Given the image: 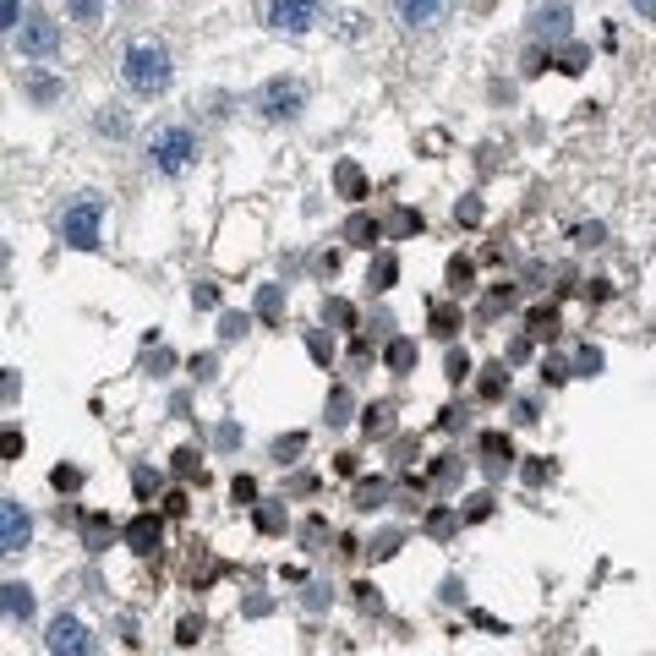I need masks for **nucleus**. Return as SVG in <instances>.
I'll return each mask as SVG.
<instances>
[{
	"label": "nucleus",
	"mask_w": 656,
	"mask_h": 656,
	"mask_svg": "<svg viewBox=\"0 0 656 656\" xmlns=\"http://www.w3.org/2000/svg\"><path fill=\"white\" fill-rule=\"evenodd\" d=\"M120 77H126V88H131L137 99H159V93L170 88V77H175L170 49L153 44V38H137V44L120 55Z\"/></svg>",
	"instance_id": "1"
},
{
	"label": "nucleus",
	"mask_w": 656,
	"mask_h": 656,
	"mask_svg": "<svg viewBox=\"0 0 656 656\" xmlns=\"http://www.w3.org/2000/svg\"><path fill=\"white\" fill-rule=\"evenodd\" d=\"M55 230H60V241L66 246H77V252H93L99 246V230H104V197H77V203H66L60 208V219H55Z\"/></svg>",
	"instance_id": "2"
},
{
	"label": "nucleus",
	"mask_w": 656,
	"mask_h": 656,
	"mask_svg": "<svg viewBox=\"0 0 656 656\" xmlns=\"http://www.w3.org/2000/svg\"><path fill=\"white\" fill-rule=\"evenodd\" d=\"M148 159H153L159 175H186V170L197 164V137H192L186 126H164V131H153Z\"/></svg>",
	"instance_id": "3"
},
{
	"label": "nucleus",
	"mask_w": 656,
	"mask_h": 656,
	"mask_svg": "<svg viewBox=\"0 0 656 656\" xmlns=\"http://www.w3.org/2000/svg\"><path fill=\"white\" fill-rule=\"evenodd\" d=\"M257 109H263L268 120H296V115L307 109V82H301V77H268V82L257 88Z\"/></svg>",
	"instance_id": "4"
},
{
	"label": "nucleus",
	"mask_w": 656,
	"mask_h": 656,
	"mask_svg": "<svg viewBox=\"0 0 656 656\" xmlns=\"http://www.w3.org/2000/svg\"><path fill=\"white\" fill-rule=\"evenodd\" d=\"M44 651H49V656H93V635H88V624H82V619L55 613V619H49V630H44Z\"/></svg>",
	"instance_id": "5"
},
{
	"label": "nucleus",
	"mask_w": 656,
	"mask_h": 656,
	"mask_svg": "<svg viewBox=\"0 0 656 656\" xmlns=\"http://www.w3.org/2000/svg\"><path fill=\"white\" fill-rule=\"evenodd\" d=\"M16 44H22L27 60H49V55L60 49V22H55V16H22Z\"/></svg>",
	"instance_id": "6"
},
{
	"label": "nucleus",
	"mask_w": 656,
	"mask_h": 656,
	"mask_svg": "<svg viewBox=\"0 0 656 656\" xmlns=\"http://www.w3.org/2000/svg\"><path fill=\"white\" fill-rule=\"evenodd\" d=\"M318 22V0H268V27L274 33H307Z\"/></svg>",
	"instance_id": "7"
},
{
	"label": "nucleus",
	"mask_w": 656,
	"mask_h": 656,
	"mask_svg": "<svg viewBox=\"0 0 656 656\" xmlns=\"http://www.w3.org/2000/svg\"><path fill=\"white\" fill-rule=\"evenodd\" d=\"M27 536H33L27 509H22L16 498H5V504H0V553H22V547H27Z\"/></svg>",
	"instance_id": "8"
},
{
	"label": "nucleus",
	"mask_w": 656,
	"mask_h": 656,
	"mask_svg": "<svg viewBox=\"0 0 656 656\" xmlns=\"http://www.w3.org/2000/svg\"><path fill=\"white\" fill-rule=\"evenodd\" d=\"M443 11H449V0H394V16L405 27H432V22H443Z\"/></svg>",
	"instance_id": "9"
},
{
	"label": "nucleus",
	"mask_w": 656,
	"mask_h": 656,
	"mask_svg": "<svg viewBox=\"0 0 656 656\" xmlns=\"http://www.w3.org/2000/svg\"><path fill=\"white\" fill-rule=\"evenodd\" d=\"M536 38H547V44H564L569 38V5H542L536 11Z\"/></svg>",
	"instance_id": "10"
},
{
	"label": "nucleus",
	"mask_w": 656,
	"mask_h": 656,
	"mask_svg": "<svg viewBox=\"0 0 656 656\" xmlns=\"http://www.w3.org/2000/svg\"><path fill=\"white\" fill-rule=\"evenodd\" d=\"M126 542H131V553H153V547H159V520H153V515H137V520L126 526Z\"/></svg>",
	"instance_id": "11"
},
{
	"label": "nucleus",
	"mask_w": 656,
	"mask_h": 656,
	"mask_svg": "<svg viewBox=\"0 0 656 656\" xmlns=\"http://www.w3.org/2000/svg\"><path fill=\"white\" fill-rule=\"evenodd\" d=\"M5 613H11L16 624H27V619H33V591L16 586V580H5Z\"/></svg>",
	"instance_id": "12"
},
{
	"label": "nucleus",
	"mask_w": 656,
	"mask_h": 656,
	"mask_svg": "<svg viewBox=\"0 0 656 656\" xmlns=\"http://www.w3.org/2000/svg\"><path fill=\"white\" fill-rule=\"evenodd\" d=\"M394 279H400V263H394V257H389V252H383V257H378V263H372V274H367V285H372V290H389V285H394Z\"/></svg>",
	"instance_id": "13"
},
{
	"label": "nucleus",
	"mask_w": 656,
	"mask_h": 656,
	"mask_svg": "<svg viewBox=\"0 0 656 656\" xmlns=\"http://www.w3.org/2000/svg\"><path fill=\"white\" fill-rule=\"evenodd\" d=\"M383 361H389V367H394V372H405V367H411V361H416V345H411V339H394V345H389V350H383Z\"/></svg>",
	"instance_id": "14"
},
{
	"label": "nucleus",
	"mask_w": 656,
	"mask_h": 656,
	"mask_svg": "<svg viewBox=\"0 0 656 656\" xmlns=\"http://www.w3.org/2000/svg\"><path fill=\"white\" fill-rule=\"evenodd\" d=\"M71 22H104V0H66Z\"/></svg>",
	"instance_id": "15"
},
{
	"label": "nucleus",
	"mask_w": 656,
	"mask_h": 656,
	"mask_svg": "<svg viewBox=\"0 0 656 656\" xmlns=\"http://www.w3.org/2000/svg\"><path fill=\"white\" fill-rule=\"evenodd\" d=\"M93 126H99L104 137H126V115H120V109H99V115H93Z\"/></svg>",
	"instance_id": "16"
},
{
	"label": "nucleus",
	"mask_w": 656,
	"mask_h": 656,
	"mask_svg": "<svg viewBox=\"0 0 656 656\" xmlns=\"http://www.w3.org/2000/svg\"><path fill=\"white\" fill-rule=\"evenodd\" d=\"M246 328H252V318H246V312H224V318H219V339H241Z\"/></svg>",
	"instance_id": "17"
},
{
	"label": "nucleus",
	"mask_w": 656,
	"mask_h": 656,
	"mask_svg": "<svg viewBox=\"0 0 656 656\" xmlns=\"http://www.w3.org/2000/svg\"><path fill=\"white\" fill-rule=\"evenodd\" d=\"M345 235H350L356 246H372V241H378V224H372V219H350V224H345Z\"/></svg>",
	"instance_id": "18"
},
{
	"label": "nucleus",
	"mask_w": 656,
	"mask_h": 656,
	"mask_svg": "<svg viewBox=\"0 0 656 656\" xmlns=\"http://www.w3.org/2000/svg\"><path fill=\"white\" fill-rule=\"evenodd\" d=\"M109 536H115V531H109V520H104V515H93V520H88V547H93V553H104V542H109Z\"/></svg>",
	"instance_id": "19"
},
{
	"label": "nucleus",
	"mask_w": 656,
	"mask_h": 656,
	"mask_svg": "<svg viewBox=\"0 0 656 656\" xmlns=\"http://www.w3.org/2000/svg\"><path fill=\"white\" fill-rule=\"evenodd\" d=\"M49 482H55L60 493H71V487H82V471H77V465H55V471H49Z\"/></svg>",
	"instance_id": "20"
},
{
	"label": "nucleus",
	"mask_w": 656,
	"mask_h": 656,
	"mask_svg": "<svg viewBox=\"0 0 656 656\" xmlns=\"http://www.w3.org/2000/svg\"><path fill=\"white\" fill-rule=\"evenodd\" d=\"M339 186H345V192H350V197H361V170H356V164H350V159H345V164H339Z\"/></svg>",
	"instance_id": "21"
},
{
	"label": "nucleus",
	"mask_w": 656,
	"mask_h": 656,
	"mask_svg": "<svg viewBox=\"0 0 656 656\" xmlns=\"http://www.w3.org/2000/svg\"><path fill=\"white\" fill-rule=\"evenodd\" d=\"M257 312H263V318H279V285H268V290L257 296Z\"/></svg>",
	"instance_id": "22"
},
{
	"label": "nucleus",
	"mask_w": 656,
	"mask_h": 656,
	"mask_svg": "<svg viewBox=\"0 0 656 656\" xmlns=\"http://www.w3.org/2000/svg\"><path fill=\"white\" fill-rule=\"evenodd\" d=\"M586 60H591V55H586L580 44H569V49H564V71H586Z\"/></svg>",
	"instance_id": "23"
},
{
	"label": "nucleus",
	"mask_w": 656,
	"mask_h": 656,
	"mask_svg": "<svg viewBox=\"0 0 656 656\" xmlns=\"http://www.w3.org/2000/svg\"><path fill=\"white\" fill-rule=\"evenodd\" d=\"M197 635H203V624H197V619H181V630H175V640H181V646H197Z\"/></svg>",
	"instance_id": "24"
},
{
	"label": "nucleus",
	"mask_w": 656,
	"mask_h": 656,
	"mask_svg": "<svg viewBox=\"0 0 656 656\" xmlns=\"http://www.w3.org/2000/svg\"><path fill=\"white\" fill-rule=\"evenodd\" d=\"M192 301H197V307H219V290H213V285H192Z\"/></svg>",
	"instance_id": "25"
},
{
	"label": "nucleus",
	"mask_w": 656,
	"mask_h": 656,
	"mask_svg": "<svg viewBox=\"0 0 656 656\" xmlns=\"http://www.w3.org/2000/svg\"><path fill=\"white\" fill-rule=\"evenodd\" d=\"M597 367H602V356H597V350H580V356H575V372H586V378H591Z\"/></svg>",
	"instance_id": "26"
},
{
	"label": "nucleus",
	"mask_w": 656,
	"mask_h": 656,
	"mask_svg": "<svg viewBox=\"0 0 656 656\" xmlns=\"http://www.w3.org/2000/svg\"><path fill=\"white\" fill-rule=\"evenodd\" d=\"M367 432H389V405H378V411H367Z\"/></svg>",
	"instance_id": "27"
},
{
	"label": "nucleus",
	"mask_w": 656,
	"mask_h": 656,
	"mask_svg": "<svg viewBox=\"0 0 656 656\" xmlns=\"http://www.w3.org/2000/svg\"><path fill=\"white\" fill-rule=\"evenodd\" d=\"M465 372H471V361H465V350H454L449 356V378H465Z\"/></svg>",
	"instance_id": "28"
},
{
	"label": "nucleus",
	"mask_w": 656,
	"mask_h": 656,
	"mask_svg": "<svg viewBox=\"0 0 656 656\" xmlns=\"http://www.w3.org/2000/svg\"><path fill=\"white\" fill-rule=\"evenodd\" d=\"M0 22H5V27H11V33H16V27H22V22H16V0H0Z\"/></svg>",
	"instance_id": "29"
},
{
	"label": "nucleus",
	"mask_w": 656,
	"mask_h": 656,
	"mask_svg": "<svg viewBox=\"0 0 656 656\" xmlns=\"http://www.w3.org/2000/svg\"><path fill=\"white\" fill-rule=\"evenodd\" d=\"M192 372H197V378L208 383V378H213V356H197V361H192Z\"/></svg>",
	"instance_id": "30"
},
{
	"label": "nucleus",
	"mask_w": 656,
	"mask_h": 656,
	"mask_svg": "<svg viewBox=\"0 0 656 656\" xmlns=\"http://www.w3.org/2000/svg\"><path fill=\"white\" fill-rule=\"evenodd\" d=\"M635 11H640V16H656V0H635Z\"/></svg>",
	"instance_id": "31"
}]
</instances>
